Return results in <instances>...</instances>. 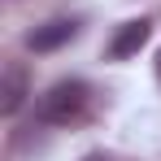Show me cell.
<instances>
[{
	"label": "cell",
	"instance_id": "6da1fadb",
	"mask_svg": "<svg viewBox=\"0 0 161 161\" xmlns=\"http://www.w3.org/2000/svg\"><path fill=\"white\" fill-rule=\"evenodd\" d=\"M92 109V87L83 79H57L39 100H35V118L44 126H74Z\"/></svg>",
	"mask_w": 161,
	"mask_h": 161
},
{
	"label": "cell",
	"instance_id": "7a4b0ae2",
	"mask_svg": "<svg viewBox=\"0 0 161 161\" xmlns=\"http://www.w3.org/2000/svg\"><path fill=\"white\" fill-rule=\"evenodd\" d=\"M74 35H79V18H53V22H44V26H35L26 35V48L31 53H57Z\"/></svg>",
	"mask_w": 161,
	"mask_h": 161
},
{
	"label": "cell",
	"instance_id": "3957f363",
	"mask_svg": "<svg viewBox=\"0 0 161 161\" xmlns=\"http://www.w3.org/2000/svg\"><path fill=\"white\" fill-rule=\"evenodd\" d=\"M148 35H153V22H144V18L122 22V26H118V35L109 39V57H113V61H126V57H135L144 44H148Z\"/></svg>",
	"mask_w": 161,
	"mask_h": 161
},
{
	"label": "cell",
	"instance_id": "277c9868",
	"mask_svg": "<svg viewBox=\"0 0 161 161\" xmlns=\"http://www.w3.org/2000/svg\"><path fill=\"white\" fill-rule=\"evenodd\" d=\"M31 96V79H26V70L22 65H9L4 70V83H0V113H18L22 109V100Z\"/></svg>",
	"mask_w": 161,
	"mask_h": 161
},
{
	"label": "cell",
	"instance_id": "5b68a950",
	"mask_svg": "<svg viewBox=\"0 0 161 161\" xmlns=\"http://www.w3.org/2000/svg\"><path fill=\"white\" fill-rule=\"evenodd\" d=\"M83 161H113V157H105V153H87Z\"/></svg>",
	"mask_w": 161,
	"mask_h": 161
},
{
	"label": "cell",
	"instance_id": "8992f818",
	"mask_svg": "<svg viewBox=\"0 0 161 161\" xmlns=\"http://www.w3.org/2000/svg\"><path fill=\"white\" fill-rule=\"evenodd\" d=\"M157 79H161V53H157Z\"/></svg>",
	"mask_w": 161,
	"mask_h": 161
}]
</instances>
